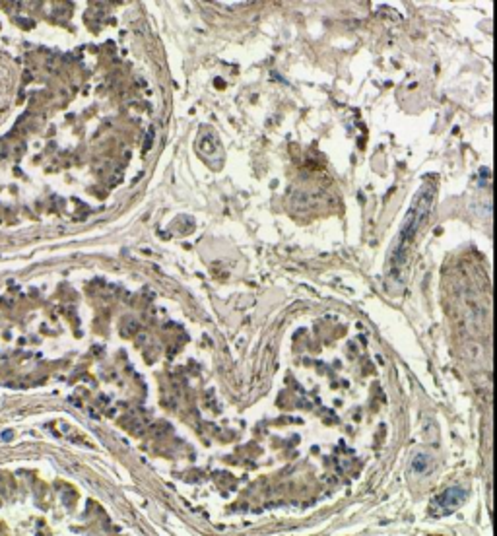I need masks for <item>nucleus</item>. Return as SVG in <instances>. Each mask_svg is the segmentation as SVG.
I'll list each match as a JSON object with an SVG mask.
<instances>
[{
	"label": "nucleus",
	"mask_w": 497,
	"mask_h": 536,
	"mask_svg": "<svg viewBox=\"0 0 497 536\" xmlns=\"http://www.w3.org/2000/svg\"><path fill=\"white\" fill-rule=\"evenodd\" d=\"M431 204H433V190L429 187L421 188L418 194H416V198H414V202H412L408 214H406L404 222H402V229H400V235H398V239H396L394 253H393L394 267L400 265L402 259L406 257L408 247H410L412 241H414L418 227L423 223V220L427 218L429 210H431Z\"/></svg>",
	"instance_id": "1"
},
{
	"label": "nucleus",
	"mask_w": 497,
	"mask_h": 536,
	"mask_svg": "<svg viewBox=\"0 0 497 536\" xmlns=\"http://www.w3.org/2000/svg\"><path fill=\"white\" fill-rule=\"evenodd\" d=\"M216 148H220V144L216 142V138H214V136H208V134H206V138H204V140L200 138V142H198V152H200L204 158H210V154H214V152H216Z\"/></svg>",
	"instance_id": "2"
}]
</instances>
